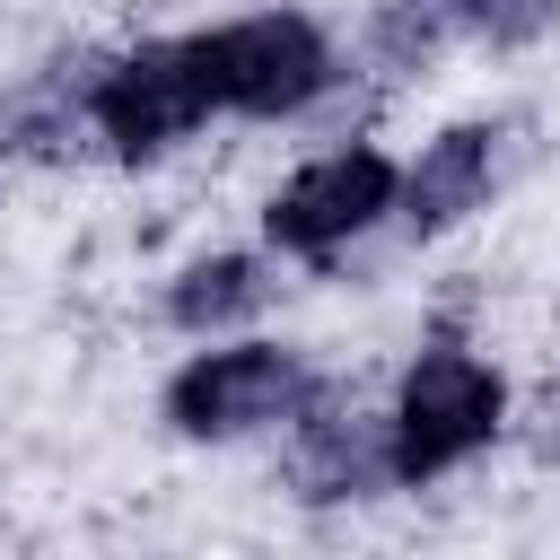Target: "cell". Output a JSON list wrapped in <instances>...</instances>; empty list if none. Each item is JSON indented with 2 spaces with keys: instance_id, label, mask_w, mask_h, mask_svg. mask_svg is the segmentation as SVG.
Segmentation results:
<instances>
[{
  "instance_id": "277c9868",
  "label": "cell",
  "mask_w": 560,
  "mask_h": 560,
  "mask_svg": "<svg viewBox=\"0 0 560 560\" xmlns=\"http://www.w3.org/2000/svg\"><path fill=\"white\" fill-rule=\"evenodd\" d=\"M306 402V368L271 341H236V350H201L192 368H175L166 385V420L184 438H245L271 429Z\"/></svg>"
},
{
  "instance_id": "52a82bcc",
  "label": "cell",
  "mask_w": 560,
  "mask_h": 560,
  "mask_svg": "<svg viewBox=\"0 0 560 560\" xmlns=\"http://www.w3.org/2000/svg\"><path fill=\"white\" fill-rule=\"evenodd\" d=\"M262 298H271V271H262L254 254H210V262H192V271L166 289V315H175L184 332H219V324L254 315Z\"/></svg>"
},
{
  "instance_id": "5b68a950",
  "label": "cell",
  "mask_w": 560,
  "mask_h": 560,
  "mask_svg": "<svg viewBox=\"0 0 560 560\" xmlns=\"http://www.w3.org/2000/svg\"><path fill=\"white\" fill-rule=\"evenodd\" d=\"M394 184H402V166H394L385 149H332V158L298 166V175L271 192L262 236H271L280 254H332V245H350L359 228H376V219L394 210Z\"/></svg>"
},
{
  "instance_id": "6da1fadb",
  "label": "cell",
  "mask_w": 560,
  "mask_h": 560,
  "mask_svg": "<svg viewBox=\"0 0 560 560\" xmlns=\"http://www.w3.org/2000/svg\"><path fill=\"white\" fill-rule=\"evenodd\" d=\"M499 411H508V385L490 359L472 350H420L402 394H394V420H385V464L394 481H438L446 464H464L472 446L499 438Z\"/></svg>"
},
{
  "instance_id": "ba28073f",
  "label": "cell",
  "mask_w": 560,
  "mask_h": 560,
  "mask_svg": "<svg viewBox=\"0 0 560 560\" xmlns=\"http://www.w3.org/2000/svg\"><path fill=\"white\" fill-rule=\"evenodd\" d=\"M455 18H472V26H516V18H542L551 0H446Z\"/></svg>"
},
{
  "instance_id": "7a4b0ae2",
  "label": "cell",
  "mask_w": 560,
  "mask_h": 560,
  "mask_svg": "<svg viewBox=\"0 0 560 560\" xmlns=\"http://www.w3.org/2000/svg\"><path fill=\"white\" fill-rule=\"evenodd\" d=\"M201 52V79H210V105L219 114H298L332 88V44L315 18L298 9H262V18H228L210 35H192Z\"/></svg>"
},
{
  "instance_id": "8992f818",
  "label": "cell",
  "mask_w": 560,
  "mask_h": 560,
  "mask_svg": "<svg viewBox=\"0 0 560 560\" xmlns=\"http://www.w3.org/2000/svg\"><path fill=\"white\" fill-rule=\"evenodd\" d=\"M490 166H499V131L490 122H455V131H438L420 149V166L394 184V201H402V219L420 236H438V228H455L464 210L490 201Z\"/></svg>"
},
{
  "instance_id": "3957f363",
  "label": "cell",
  "mask_w": 560,
  "mask_h": 560,
  "mask_svg": "<svg viewBox=\"0 0 560 560\" xmlns=\"http://www.w3.org/2000/svg\"><path fill=\"white\" fill-rule=\"evenodd\" d=\"M219 105H210V79H201V52L192 35L175 44H140L122 61L96 70V96H88V122L114 140V158H158L175 149L184 131H201Z\"/></svg>"
}]
</instances>
